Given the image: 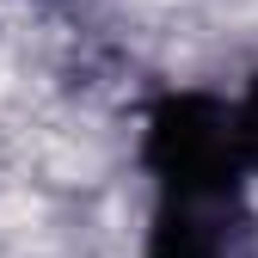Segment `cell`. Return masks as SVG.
<instances>
[{"mask_svg": "<svg viewBox=\"0 0 258 258\" xmlns=\"http://www.w3.org/2000/svg\"><path fill=\"white\" fill-rule=\"evenodd\" d=\"M148 258H258V215L246 203V172L154 184Z\"/></svg>", "mask_w": 258, "mask_h": 258, "instance_id": "1", "label": "cell"}, {"mask_svg": "<svg viewBox=\"0 0 258 258\" xmlns=\"http://www.w3.org/2000/svg\"><path fill=\"white\" fill-rule=\"evenodd\" d=\"M142 166L154 184L209 178V172H252L240 154L234 105L215 99V92H160L142 123Z\"/></svg>", "mask_w": 258, "mask_h": 258, "instance_id": "2", "label": "cell"}, {"mask_svg": "<svg viewBox=\"0 0 258 258\" xmlns=\"http://www.w3.org/2000/svg\"><path fill=\"white\" fill-rule=\"evenodd\" d=\"M234 129H240V154H246V166L258 172V74H252V86L234 99Z\"/></svg>", "mask_w": 258, "mask_h": 258, "instance_id": "3", "label": "cell"}]
</instances>
